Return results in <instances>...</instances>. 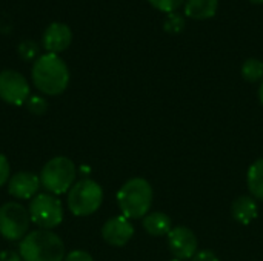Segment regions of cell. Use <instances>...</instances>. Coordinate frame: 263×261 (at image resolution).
Listing matches in <instances>:
<instances>
[{"label":"cell","mask_w":263,"mask_h":261,"mask_svg":"<svg viewBox=\"0 0 263 261\" xmlns=\"http://www.w3.org/2000/svg\"><path fill=\"white\" fill-rule=\"evenodd\" d=\"M34 86L45 95H60L69 83V69L57 54H43L32 65Z\"/></svg>","instance_id":"cell-1"},{"label":"cell","mask_w":263,"mask_h":261,"mask_svg":"<svg viewBox=\"0 0 263 261\" xmlns=\"http://www.w3.org/2000/svg\"><path fill=\"white\" fill-rule=\"evenodd\" d=\"M18 254L23 261H63L66 257L62 238L46 229L26 234L18 245Z\"/></svg>","instance_id":"cell-2"},{"label":"cell","mask_w":263,"mask_h":261,"mask_svg":"<svg viewBox=\"0 0 263 261\" xmlns=\"http://www.w3.org/2000/svg\"><path fill=\"white\" fill-rule=\"evenodd\" d=\"M117 205L122 215L128 220H136L148 215L153 205V188L145 178L128 180L117 192Z\"/></svg>","instance_id":"cell-3"},{"label":"cell","mask_w":263,"mask_h":261,"mask_svg":"<svg viewBox=\"0 0 263 261\" xmlns=\"http://www.w3.org/2000/svg\"><path fill=\"white\" fill-rule=\"evenodd\" d=\"M76 177L77 168L74 162L63 155L54 157L46 162L39 175L42 188L48 194H52L55 197L66 194L76 183Z\"/></svg>","instance_id":"cell-4"},{"label":"cell","mask_w":263,"mask_h":261,"mask_svg":"<svg viewBox=\"0 0 263 261\" xmlns=\"http://www.w3.org/2000/svg\"><path fill=\"white\" fill-rule=\"evenodd\" d=\"M103 202V189L102 186L91 180L83 178L80 182H76L72 188L68 191L66 205L72 215L76 217H88L92 215Z\"/></svg>","instance_id":"cell-5"},{"label":"cell","mask_w":263,"mask_h":261,"mask_svg":"<svg viewBox=\"0 0 263 261\" xmlns=\"http://www.w3.org/2000/svg\"><path fill=\"white\" fill-rule=\"evenodd\" d=\"M28 212L31 222L35 223L40 229L46 231L60 226L63 220V205L60 198L48 192L37 194L32 200H29Z\"/></svg>","instance_id":"cell-6"},{"label":"cell","mask_w":263,"mask_h":261,"mask_svg":"<svg viewBox=\"0 0 263 261\" xmlns=\"http://www.w3.org/2000/svg\"><path fill=\"white\" fill-rule=\"evenodd\" d=\"M31 217L28 209L17 203L8 202L0 206V235L8 242H22L29 231Z\"/></svg>","instance_id":"cell-7"},{"label":"cell","mask_w":263,"mask_h":261,"mask_svg":"<svg viewBox=\"0 0 263 261\" xmlns=\"http://www.w3.org/2000/svg\"><path fill=\"white\" fill-rule=\"evenodd\" d=\"M31 88L28 80L14 69L0 72V98L12 106H22L29 98Z\"/></svg>","instance_id":"cell-8"},{"label":"cell","mask_w":263,"mask_h":261,"mask_svg":"<svg viewBox=\"0 0 263 261\" xmlns=\"http://www.w3.org/2000/svg\"><path fill=\"white\" fill-rule=\"evenodd\" d=\"M168 246L176 260H190L197 254V238L190 228L177 226L168 234Z\"/></svg>","instance_id":"cell-9"},{"label":"cell","mask_w":263,"mask_h":261,"mask_svg":"<svg viewBox=\"0 0 263 261\" xmlns=\"http://www.w3.org/2000/svg\"><path fill=\"white\" fill-rule=\"evenodd\" d=\"M133 235H134V226L123 215L109 218L103 225V228H102V237H103V240L108 245L114 246V248L125 246L133 238Z\"/></svg>","instance_id":"cell-10"},{"label":"cell","mask_w":263,"mask_h":261,"mask_svg":"<svg viewBox=\"0 0 263 261\" xmlns=\"http://www.w3.org/2000/svg\"><path fill=\"white\" fill-rule=\"evenodd\" d=\"M40 178L28 171L11 175L8 182V192L17 200H32L40 189Z\"/></svg>","instance_id":"cell-11"},{"label":"cell","mask_w":263,"mask_h":261,"mask_svg":"<svg viewBox=\"0 0 263 261\" xmlns=\"http://www.w3.org/2000/svg\"><path fill=\"white\" fill-rule=\"evenodd\" d=\"M43 48L48 51V54H59L65 49L72 42V31L68 25L65 23H51L45 32H43Z\"/></svg>","instance_id":"cell-12"},{"label":"cell","mask_w":263,"mask_h":261,"mask_svg":"<svg viewBox=\"0 0 263 261\" xmlns=\"http://www.w3.org/2000/svg\"><path fill=\"white\" fill-rule=\"evenodd\" d=\"M231 214L237 223L250 225L253 220H256V217L259 214V208H257V203L254 202V198L243 195V197H239L233 202Z\"/></svg>","instance_id":"cell-13"},{"label":"cell","mask_w":263,"mask_h":261,"mask_svg":"<svg viewBox=\"0 0 263 261\" xmlns=\"http://www.w3.org/2000/svg\"><path fill=\"white\" fill-rule=\"evenodd\" d=\"M219 0H185V14L193 20H206L216 15Z\"/></svg>","instance_id":"cell-14"},{"label":"cell","mask_w":263,"mask_h":261,"mask_svg":"<svg viewBox=\"0 0 263 261\" xmlns=\"http://www.w3.org/2000/svg\"><path fill=\"white\" fill-rule=\"evenodd\" d=\"M171 225V218L163 212H151L143 218V228L153 237L168 235L173 229Z\"/></svg>","instance_id":"cell-15"},{"label":"cell","mask_w":263,"mask_h":261,"mask_svg":"<svg viewBox=\"0 0 263 261\" xmlns=\"http://www.w3.org/2000/svg\"><path fill=\"white\" fill-rule=\"evenodd\" d=\"M247 182L251 195L263 202V158L251 165V168L248 169Z\"/></svg>","instance_id":"cell-16"},{"label":"cell","mask_w":263,"mask_h":261,"mask_svg":"<svg viewBox=\"0 0 263 261\" xmlns=\"http://www.w3.org/2000/svg\"><path fill=\"white\" fill-rule=\"evenodd\" d=\"M242 75L247 82H259L263 78V62L259 58H248L242 65Z\"/></svg>","instance_id":"cell-17"},{"label":"cell","mask_w":263,"mask_h":261,"mask_svg":"<svg viewBox=\"0 0 263 261\" xmlns=\"http://www.w3.org/2000/svg\"><path fill=\"white\" fill-rule=\"evenodd\" d=\"M163 29L168 34H180L185 29V18L179 12H170L163 22Z\"/></svg>","instance_id":"cell-18"},{"label":"cell","mask_w":263,"mask_h":261,"mask_svg":"<svg viewBox=\"0 0 263 261\" xmlns=\"http://www.w3.org/2000/svg\"><path fill=\"white\" fill-rule=\"evenodd\" d=\"M25 105H26L28 111L34 115H43L48 111V102L42 95H29V98L26 100Z\"/></svg>","instance_id":"cell-19"},{"label":"cell","mask_w":263,"mask_h":261,"mask_svg":"<svg viewBox=\"0 0 263 261\" xmlns=\"http://www.w3.org/2000/svg\"><path fill=\"white\" fill-rule=\"evenodd\" d=\"M37 54H39V46H37L35 42H32V40H23L18 45V55L23 60H32V58H35Z\"/></svg>","instance_id":"cell-20"},{"label":"cell","mask_w":263,"mask_h":261,"mask_svg":"<svg viewBox=\"0 0 263 261\" xmlns=\"http://www.w3.org/2000/svg\"><path fill=\"white\" fill-rule=\"evenodd\" d=\"M154 8H157L162 12H176L177 8H180L185 0H148Z\"/></svg>","instance_id":"cell-21"},{"label":"cell","mask_w":263,"mask_h":261,"mask_svg":"<svg viewBox=\"0 0 263 261\" xmlns=\"http://www.w3.org/2000/svg\"><path fill=\"white\" fill-rule=\"evenodd\" d=\"M11 178V166H9V162L8 158L0 154V188H3L5 185H8Z\"/></svg>","instance_id":"cell-22"},{"label":"cell","mask_w":263,"mask_h":261,"mask_svg":"<svg viewBox=\"0 0 263 261\" xmlns=\"http://www.w3.org/2000/svg\"><path fill=\"white\" fill-rule=\"evenodd\" d=\"M63 261H94V258L91 257V254H88V252H85V251H72V252H69L66 257H65V260Z\"/></svg>","instance_id":"cell-23"},{"label":"cell","mask_w":263,"mask_h":261,"mask_svg":"<svg viewBox=\"0 0 263 261\" xmlns=\"http://www.w3.org/2000/svg\"><path fill=\"white\" fill-rule=\"evenodd\" d=\"M191 261H219L217 258V255L214 254V252H211V251H200V252H197Z\"/></svg>","instance_id":"cell-24"},{"label":"cell","mask_w":263,"mask_h":261,"mask_svg":"<svg viewBox=\"0 0 263 261\" xmlns=\"http://www.w3.org/2000/svg\"><path fill=\"white\" fill-rule=\"evenodd\" d=\"M0 261H23L20 254L15 251H2L0 252Z\"/></svg>","instance_id":"cell-25"},{"label":"cell","mask_w":263,"mask_h":261,"mask_svg":"<svg viewBox=\"0 0 263 261\" xmlns=\"http://www.w3.org/2000/svg\"><path fill=\"white\" fill-rule=\"evenodd\" d=\"M259 98H260V103L263 105V82L260 83V88H259Z\"/></svg>","instance_id":"cell-26"},{"label":"cell","mask_w":263,"mask_h":261,"mask_svg":"<svg viewBox=\"0 0 263 261\" xmlns=\"http://www.w3.org/2000/svg\"><path fill=\"white\" fill-rule=\"evenodd\" d=\"M251 3H256V5H260V3H263V0H250Z\"/></svg>","instance_id":"cell-27"},{"label":"cell","mask_w":263,"mask_h":261,"mask_svg":"<svg viewBox=\"0 0 263 261\" xmlns=\"http://www.w3.org/2000/svg\"><path fill=\"white\" fill-rule=\"evenodd\" d=\"M173 261H182V260H173Z\"/></svg>","instance_id":"cell-28"}]
</instances>
